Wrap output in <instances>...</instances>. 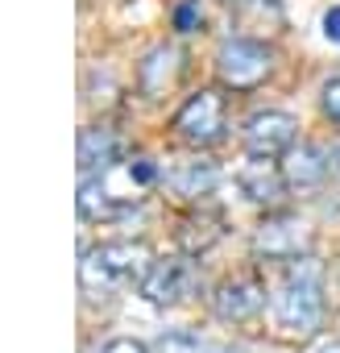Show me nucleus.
Returning <instances> with one entry per match:
<instances>
[{
  "instance_id": "nucleus-1",
  "label": "nucleus",
  "mask_w": 340,
  "mask_h": 353,
  "mask_svg": "<svg viewBox=\"0 0 340 353\" xmlns=\"http://www.w3.org/2000/svg\"><path fill=\"white\" fill-rule=\"evenodd\" d=\"M158 179H162V174H158L153 158L129 154L112 170L87 174V179L79 183V216L83 221H120L133 208H141V200L149 196V188Z\"/></svg>"
},
{
  "instance_id": "nucleus-2",
  "label": "nucleus",
  "mask_w": 340,
  "mask_h": 353,
  "mask_svg": "<svg viewBox=\"0 0 340 353\" xmlns=\"http://www.w3.org/2000/svg\"><path fill=\"white\" fill-rule=\"evenodd\" d=\"M323 266L307 254V258H295L286 262V274H282V287L274 295V320L286 336H315L319 324H323Z\"/></svg>"
},
{
  "instance_id": "nucleus-3",
  "label": "nucleus",
  "mask_w": 340,
  "mask_h": 353,
  "mask_svg": "<svg viewBox=\"0 0 340 353\" xmlns=\"http://www.w3.org/2000/svg\"><path fill=\"white\" fill-rule=\"evenodd\" d=\"M149 266H153V254L145 241H100V245L83 250L79 283H83V291H108V287H125V283L141 287Z\"/></svg>"
},
{
  "instance_id": "nucleus-4",
  "label": "nucleus",
  "mask_w": 340,
  "mask_h": 353,
  "mask_svg": "<svg viewBox=\"0 0 340 353\" xmlns=\"http://www.w3.org/2000/svg\"><path fill=\"white\" fill-rule=\"evenodd\" d=\"M274 71V50L257 38H229L216 50V79L229 92H253L270 79Z\"/></svg>"
},
{
  "instance_id": "nucleus-5",
  "label": "nucleus",
  "mask_w": 340,
  "mask_h": 353,
  "mask_svg": "<svg viewBox=\"0 0 340 353\" xmlns=\"http://www.w3.org/2000/svg\"><path fill=\"white\" fill-rule=\"evenodd\" d=\"M170 129H175L187 145H216L220 137H224V129H229V108H224V96L216 92V88H200V92H191L183 104H179V112H175V121H170Z\"/></svg>"
},
{
  "instance_id": "nucleus-6",
  "label": "nucleus",
  "mask_w": 340,
  "mask_h": 353,
  "mask_svg": "<svg viewBox=\"0 0 340 353\" xmlns=\"http://www.w3.org/2000/svg\"><path fill=\"white\" fill-rule=\"evenodd\" d=\"M200 287V266L191 254H170V258H153L149 274L141 279V295L153 307H175L183 299H191Z\"/></svg>"
},
{
  "instance_id": "nucleus-7",
  "label": "nucleus",
  "mask_w": 340,
  "mask_h": 353,
  "mask_svg": "<svg viewBox=\"0 0 340 353\" xmlns=\"http://www.w3.org/2000/svg\"><path fill=\"white\" fill-rule=\"evenodd\" d=\"M299 141V121L282 108H262L245 121V150L249 158H286Z\"/></svg>"
},
{
  "instance_id": "nucleus-8",
  "label": "nucleus",
  "mask_w": 340,
  "mask_h": 353,
  "mask_svg": "<svg viewBox=\"0 0 340 353\" xmlns=\"http://www.w3.org/2000/svg\"><path fill=\"white\" fill-rule=\"evenodd\" d=\"M307 245H311V233H307V225L299 216H270L253 233V254L266 258V262L307 258Z\"/></svg>"
},
{
  "instance_id": "nucleus-9",
  "label": "nucleus",
  "mask_w": 340,
  "mask_h": 353,
  "mask_svg": "<svg viewBox=\"0 0 340 353\" xmlns=\"http://www.w3.org/2000/svg\"><path fill=\"white\" fill-rule=\"evenodd\" d=\"M266 307V283L257 274H233L212 291V316L224 324H245Z\"/></svg>"
},
{
  "instance_id": "nucleus-10",
  "label": "nucleus",
  "mask_w": 340,
  "mask_h": 353,
  "mask_svg": "<svg viewBox=\"0 0 340 353\" xmlns=\"http://www.w3.org/2000/svg\"><path fill=\"white\" fill-rule=\"evenodd\" d=\"M183 67H187V59H183V50L175 42L149 46L141 54V63H137V88H141V96L145 100H162L170 88L183 79Z\"/></svg>"
},
{
  "instance_id": "nucleus-11",
  "label": "nucleus",
  "mask_w": 340,
  "mask_h": 353,
  "mask_svg": "<svg viewBox=\"0 0 340 353\" xmlns=\"http://www.w3.org/2000/svg\"><path fill=\"white\" fill-rule=\"evenodd\" d=\"M125 158H129V141H125L120 129L87 125L79 133V170H83V179H87V174H100V170H112Z\"/></svg>"
},
{
  "instance_id": "nucleus-12",
  "label": "nucleus",
  "mask_w": 340,
  "mask_h": 353,
  "mask_svg": "<svg viewBox=\"0 0 340 353\" xmlns=\"http://www.w3.org/2000/svg\"><path fill=\"white\" fill-rule=\"evenodd\" d=\"M237 188H241V196L253 200V204H278L290 183H286V174H282V162H274V158H253L249 166H241Z\"/></svg>"
},
{
  "instance_id": "nucleus-13",
  "label": "nucleus",
  "mask_w": 340,
  "mask_h": 353,
  "mask_svg": "<svg viewBox=\"0 0 340 353\" xmlns=\"http://www.w3.org/2000/svg\"><path fill=\"white\" fill-rule=\"evenodd\" d=\"M282 174H286L290 188H319L328 174H332V158H328V150L299 141V145L282 158Z\"/></svg>"
},
{
  "instance_id": "nucleus-14",
  "label": "nucleus",
  "mask_w": 340,
  "mask_h": 353,
  "mask_svg": "<svg viewBox=\"0 0 340 353\" xmlns=\"http://www.w3.org/2000/svg\"><path fill=\"white\" fill-rule=\"evenodd\" d=\"M216 183H220V170L212 162H204V158L179 162V166L166 170V188L175 192V196H183V200H204V196L216 192Z\"/></svg>"
},
{
  "instance_id": "nucleus-15",
  "label": "nucleus",
  "mask_w": 340,
  "mask_h": 353,
  "mask_svg": "<svg viewBox=\"0 0 340 353\" xmlns=\"http://www.w3.org/2000/svg\"><path fill=\"white\" fill-rule=\"evenodd\" d=\"M220 237H224V216L220 212H200V216H187L179 225V241H183V250L191 258L204 254V250H212Z\"/></svg>"
},
{
  "instance_id": "nucleus-16",
  "label": "nucleus",
  "mask_w": 340,
  "mask_h": 353,
  "mask_svg": "<svg viewBox=\"0 0 340 353\" xmlns=\"http://www.w3.org/2000/svg\"><path fill=\"white\" fill-rule=\"evenodd\" d=\"M170 26H175L179 34H200L204 30V0H175Z\"/></svg>"
},
{
  "instance_id": "nucleus-17",
  "label": "nucleus",
  "mask_w": 340,
  "mask_h": 353,
  "mask_svg": "<svg viewBox=\"0 0 340 353\" xmlns=\"http://www.w3.org/2000/svg\"><path fill=\"white\" fill-rule=\"evenodd\" d=\"M319 108H323V117L340 129V75H332V79L323 83V92H319Z\"/></svg>"
},
{
  "instance_id": "nucleus-18",
  "label": "nucleus",
  "mask_w": 340,
  "mask_h": 353,
  "mask_svg": "<svg viewBox=\"0 0 340 353\" xmlns=\"http://www.w3.org/2000/svg\"><path fill=\"white\" fill-rule=\"evenodd\" d=\"M319 34H323V42L340 46V5L323 9V17H319Z\"/></svg>"
},
{
  "instance_id": "nucleus-19",
  "label": "nucleus",
  "mask_w": 340,
  "mask_h": 353,
  "mask_svg": "<svg viewBox=\"0 0 340 353\" xmlns=\"http://www.w3.org/2000/svg\"><path fill=\"white\" fill-rule=\"evenodd\" d=\"M100 353H149V345H145V341H137V336H112Z\"/></svg>"
},
{
  "instance_id": "nucleus-20",
  "label": "nucleus",
  "mask_w": 340,
  "mask_h": 353,
  "mask_svg": "<svg viewBox=\"0 0 340 353\" xmlns=\"http://www.w3.org/2000/svg\"><path fill=\"white\" fill-rule=\"evenodd\" d=\"M162 353H200V345H195L191 336L175 332V336H166V341H162Z\"/></svg>"
},
{
  "instance_id": "nucleus-21",
  "label": "nucleus",
  "mask_w": 340,
  "mask_h": 353,
  "mask_svg": "<svg viewBox=\"0 0 340 353\" xmlns=\"http://www.w3.org/2000/svg\"><path fill=\"white\" fill-rule=\"evenodd\" d=\"M315 353H340V341H328V345H319Z\"/></svg>"
}]
</instances>
